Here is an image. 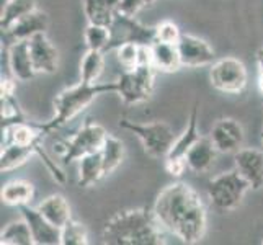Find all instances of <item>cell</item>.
Listing matches in <instances>:
<instances>
[{
  "mask_svg": "<svg viewBox=\"0 0 263 245\" xmlns=\"http://www.w3.org/2000/svg\"><path fill=\"white\" fill-rule=\"evenodd\" d=\"M139 44H134V43H126L121 44V46L116 48V58L118 62L123 66L124 70H129L138 67L139 64Z\"/></svg>",
  "mask_w": 263,
  "mask_h": 245,
  "instance_id": "obj_32",
  "label": "cell"
},
{
  "mask_svg": "<svg viewBox=\"0 0 263 245\" xmlns=\"http://www.w3.org/2000/svg\"><path fill=\"white\" fill-rule=\"evenodd\" d=\"M164 160H165V170L172 177H180L185 172V168H188L183 159H164Z\"/></svg>",
  "mask_w": 263,
  "mask_h": 245,
  "instance_id": "obj_35",
  "label": "cell"
},
{
  "mask_svg": "<svg viewBox=\"0 0 263 245\" xmlns=\"http://www.w3.org/2000/svg\"><path fill=\"white\" fill-rule=\"evenodd\" d=\"M120 126L123 129H128L129 133H133L141 141L147 156L154 159H165L177 139L172 126L165 121L134 123L123 118L120 121Z\"/></svg>",
  "mask_w": 263,
  "mask_h": 245,
  "instance_id": "obj_5",
  "label": "cell"
},
{
  "mask_svg": "<svg viewBox=\"0 0 263 245\" xmlns=\"http://www.w3.org/2000/svg\"><path fill=\"white\" fill-rule=\"evenodd\" d=\"M103 54H105L103 51L87 49V52L82 58V62H80V80L87 82V84L98 82L100 76L103 74V69H105Z\"/></svg>",
  "mask_w": 263,
  "mask_h": 245,
  "instance_id": "obj_28",
  "label": "cell"
},
{
  "mask_svg": "<svg viewBox=\"0 0 263 245\" xmlns=\"http://www.w3.org/2000/svg\"><path fill=\"white\" fill-rule=\"evenodd\" d=\"M108 134L110 133H106L102 124L92 123L90 120L85 121L84 126H80V129L70 139L62 141L61 160L64 163H70L82 159L87 154L102 150Z\"/></svg>",
  "mask_w": 263,
  "mask_h": 245,
  "instance_id": "obj_7",
  "label": "cell"
},
{
  "mask_svg": "<svg viewBox=\"0 0 263 245\" xmlns=\"http://www.w3.org/2000/svg\"><path fill=\"white\" fill-rule=\"evenodd\" d=\"M102 237L103 243L110 245H164L165 229L154 210L136 208L113 214L105 224Z\"/></svg>",
  "mask_w": 263,
  "mask_h": 245,
  "instance_id": "obj_2",
  "label": "cell"
},
{
  "mask_svg": "<svg viewBox=\"0 0 263 245\" xmlns=\"http://www.w3.org/2000/svg\"><path fill=\"white\" fill-rule=\"evenodd\" d=\"M217 149L213 144L211 138H201L193 144L190 150L185 156L186 167L195 172V174H203L208 168L213 165V162L216 160Z\"/></svg>",
  "mask_w": 263,
  "mask_h": 245,
  "instance_id": "obj_17",
  "label": "cell"
},
{
  "mask_svg": "<svg viewBox=\"0 0 263 245\" xmlns=\"http://www.w3.org/2000/svg\"><path fill=\"white\" fill-rule=\"evenodd\" d=\"M261 243H263V239H261Z\"/></svg>",
  "mask_w": 263,
  "mask_h": 245,
  "instance_id": "obj_40",
  "label": "cell"
},
{
  "mask_svg": "<svg viewBox=\"0 0 263 245\" xmlns=\"http://www.w3.org/2000/svg\"><path fill=\"white\" fill-rule=\"evenodd\" d=\"M258 90H260V93L263 95V74H258Z\"/></svg>",
  "mask_w": 263,
  "mask_h": 245,
  "instance_id": "obj_37",
  "label": "cell"
},
{
  "mask_svg": "<svg viewBox=\"0 0 263 245\" xmlns=\"http://www.w3.org/2000/svg\"><path fill=\"white\" fill-rule=\"evenodd\" d=\"M116 82H93V84H87V82L82 80L74 87L64 88L54 100V116L48 123L40 126L41 131L44 134L58 131L61 126L72 121L87 106L92 105L95 98L105 93H116Z\"/></svg>",
  "mask_w": 263,
  "mask_h": 245,
  "instance_id": "obj_3",
  "label": "cell"
},
{
  "mask_svg": "<svg viewBox=\"0 0 263 245\" xmlns=\"http://www.w3.org/2000/svg\"><path fill=\"white\" fill-rule=\"evenodd\" d=\"M159 222L167 232L186 245L201 242L208 228V213L201 196L183 181L167 185L154 204Z\"/></svg>",
  "mask_w": 263,
  "mask_h": 245,
  "instance_id": "obj_1",
  "label": "cell"
},
{
  "mask_svg": "<svg viewBox=\"0 0 263 245\" xmlns=\"http://www.w3.org/2000/svg\"><path fill=\"white\" fill-rule=\"evenodd\" d=\"M88 231L87 228L76 219H70L61 229V245H87Z\"/></svg>",
  "mask_w": 263,
  "mask_h": 245,
  "instance_id": "obj_31",
  "label": "cell"
},
{
  "mask_svg": "<svg viewBox=\"0 0 263 245\" xmlns=\"http://www.w3.org/2000/svg\"><path fill=\"white\" fill-rule=\"evenodd\" d=\"M30 54L36 74H54L59 67V51L46 33L34 34L28 40Z\"/></svg>",
  "mask_w": 263,
  "mask_h": 245,
  "instance_id": "obj_13",
  "label": "cell"
},
{
  "mask_svg": "<svg viewBox=\"0 0 263 245\" xmlns=\"http://www.w3.org/2000/svg\"><path fill=\"white\" fill-rule=\"evenodd\" d=\"M151 48H152V66L156 70L172 74V72H177L180 70V67H183L181 66L177 44L156 41Z\"/></svg>",
  "mask_w": 263,
  "mask_h": 245,
  "instance_id": "obj_20",
  "label": "cell"
},
{
  "mask_svg": "<svg viewBox=\"0 0 263 245\" xmlns=\"http://www.w3.org/2000/svg\"><path fill=\"white\" fill-rule=\"evenodd\" d=\"M8 69L12 72V77L20 82H30L34 76L36 70L31 61L28 40L23 41H12L8 46Z\"/></svg>",
  "mask_w": 263,
  "mask_h": 245,
  "instance_id": "obj_15",
  "label": "cell"
},
{
  "mask_svg": "<svg viewBox=\"0 0 263 245\" xmlns=\"http://www.w3.org/2000/svg\"><path fill=\"white\" fill-rule=\"evenodd\" d=\"M120 0H82L84 13L88 23L111 26Z\"/></svg>",
  "mask_w": 263,
  "mask_h": 245,
  "instance_id": "obj_22",
  "label": "cell"
},
{
  "mask_svg": "<svg viewBox=\"0 0 263 245\" xmlns=\"http://www.w3.org/2000/svg\"><path fill=\"white\" fill-rule=\"evenodd\" d=\"M38 211L54 224L56 228L62 229L72 219L70 204L62 195H51L38 204Z\"/></svg>",
  "mask_w": 263,
  "mask_h": 245,
  "instance_id": "obj_19",
  "label": "cell"
},
{
  "mask_svg": "<svg viewBox=\"0 0 263 245\" xmlns=\"http://www.w3.org/2000/svg\"><path fill=\"white\" fill-rule=\"evenodd\" d=\"M261 146H263V138H261Z\"/></svg>",
  "mask_w": 263,
  "mask_h": 245,
  "instance_id": "obj_39",
  "label": "cell"
},
{
  "mask_svg": "<svg viewBox=\"0 0 263 245\" xmlns=\"http://www.w3.org/2000/svg\"><path fill=\"white\" fill-rule=\"evenodd\" d=\"M250 190L249 181L234 168L210 180L206 192L214 210L228 213L237 210Z\"/></svg>",
  "mask_w": 263,
  "mask_h": 245,
  "instance_id": "obj_4",
  "label": "cell"
},
{
  "mask_svg": "<svg viewBox=\"0 0 263 245\" xmlns=\"http://www.w3.org/2000/svg\"><path fill=\"white\" fill-rule=\"evenodd\" d=\"M177 48L180 52L181 66L188 69L211 66L216 61L214 49L210 46V43L195 34H181Z\"/></svg>",
  "mask_w": 263,
  "mask_h": 245,
  "instance_id": "obj_10",
  "label": "cell"
},
{
  "mask_svg": "<svg viewBox=\"0 0 263 245\" xmlns=\"http://www.w3.org/2000/svg\"><path fill=\"white\" fill-rule=\"evenodd\" d=\"M49 26V16L48 13H44L41 10H33L28 15L22 16L20 20H16L10 30L5 31L8 36L12 38V41H23V40H30L34 34L40 33H46Z\"/></svg>",
  "mask_w": 263,
  "mask_h": 245,
  "instance_id": "obj_16",
  "label": "cell"
},
{
  "mask_svg": "<svg viewBox=\"0 0 263 245\" xmlns=\"http://www.w3.org/2000/svg\"><path fill=\"white\" fill-rule=\"evenodd\" d=\"M157 0H146V5H152V4H156Z\"/></svg>",
  "mask_w": 263,
  "mask_h": 245,
  "instance_id": "obj_38",
  "label": "cell"
},
{
  "mask_svg": "<svg viewBox=\"0 0 263 245\" xmlns=\"http://www.w3.org/2000/svg\"><path fill=\"white\" fill-rule=\"evenodd\" d=\"M34 149L28 146H20V144H2V152H0V170L12 172L18 167L25 165L31 156H34Z\"/></svg>",
  "mask_w": 263,
  "mask_h": 245,
  "instance_id": "obj_26",
  "label": "cell"
},
{
  "mask_svg": "<svg viewBox=\"0 0 263 245\" xmlns=\"http://www.w3.org/2000/svg\"><path fill=\"white\" fill-rule=\"evenodd\" d=\"M110 31L111 41L108 51L116 49L126 43H134L139 46H152L156 43V26H147L136 20V16H126L118 12L110 26Z\"/></svg>",
  "mask_w": 263,
  "mask_h": 245,
  "instance_id": "obj_9",
  "label": "cell"
},
{
  "mask_svg": "<svg viewBox=\"0 0 263 245\" xmlns=\"http://www.w3.org/2000/svg\"><path fill=\"white\" fill-rule=\"evenodd\" d=\"M36 10V0H2V10H0V28L8 31L10 26L20 20L22 16Z\"/></svg>",
  "mask_w": 263,
  "mask_h": 245,
  "instance_id": "obj_25",
  "label": "cell"
},
{
  "mask_svg": "<svg viewBox=\"0 0 263 245\" xmlns=\"http://www.w3.org/2000/svg\"><path fill=\"white\" fill-rule=\"evenodd\" d=\"M15 80L16 79H2L0 84V105H2V128L15 123L25 121V116L18 100L15 97Z\"/></svg>",
  "mask_w": 263,
  "mask_h": 245,
  "instance_id": "obj_18",
  "label": "cell"
},
{
  "mask_svg": "<svg viewBox=\"0 0 263 245\" xmlns=\"http://www.w3.org/2000/svg\"><path fill=\"white\" fill-rule=\"evenodd\" d=\"M235 170L249 181L253 192L263 188V150L253 147H242L235 152Z\"/></svg>",
  "mask_w": 263,
  "mask_h": 245,
  "instance_id": "obj_14",
  "label": "cell"
},
{
  "mask_svg": "<svg viewBox=\"0 0 263 245\" xmlns=\"http://www.w3.org/2000/svg\"><path fill=\"white\" fill-rule=\"evenodd\" d=\"M210 80L213 88H216L217 92L237 95L247 87L249 72L240 59L229 56L213 62L210 69Z\"/></svg>",
  "mask_w": 263,
  "mask_h": 245,
  "instance_id": "obj_8",
  "label": "cell"
},
{
  "mask_svg": "<svg viewBox=\"0 0 263 245\" xmlns=\"http://www.w3.org/2000/svg\"><path fill=\"white\" fill-rule=\"evenodd\" d=\"M84 40L87 44V49H97V51L106 52L108 46H110V41H111L110 26L88 23L84 31Z\"/></svg>",
  "mask_w": 263,
  "mask_h": 245,
  "instance_id": "obj_30",
  "label": "cell"
},
{
  "mask_svg": "<svg viewBox=\"0 0 263 245\" xmlns=\"http://www.w3.org/2000/svg\"><path fill=\"white\" fill-rule=\"evenodd\" d=\"M18 210H20L22 217L30 225L34 245H61V229L51 224L38 211V208L23 204Z\"/></svg>",
  "mask_w": 263,
  "mask_h": 245,
  "instance_id": "obj_12",
  "label": "cell"
},
{
  "mask_svg": "<svg viewBox=\"0 0 263 245\" xmlns=\"http://www.w3.org/2000/svg\"><path fill=\"white\" fill-rule=\"evenodd\" d=\"M0 243L2 245H34L30 225L23 217L8 222L0 232Z\"/></svg>",
  "mask_w": 263,
  "mask_h": 245,
  "instance_id": "obj_27",
  "label": "cell"
},
{
  "mask_svg": "<svg viewBox=\"0 0 263 245\" xmlns=\"http://www.w3.org/2000/svg\"><path fill=\"white\" fill-rule=\"evenodd\" d=\"M181 34L183 33L180 31L177 23L170 22V20H165V22L156 25V41L177 44L181 38Z\"/></svg>",
  "mask_w": 263,
  "mask_h": 245,
  "instance_id": "obj_33",
  "label": "cell"
},
{
  "mask_svg": "<svg viewBox=\"0 0 263 245\" xmlns=\"http://www.w3.org/2000/svg\"><path fill=\"white\" fill-rule=\"evenodd\" d=\"M146 5V0H120L118 4V13L126 16H136Z\"/></svg>",
  "mask_w": 263,
  "mask_h": 245,
  "instance_id": "obj_34",
  "label": "cell"
},
{
  "mask_svg": "<svg viewBox=\"0 0 263 245\" xmlns=\"http://www.w3.org/2000/svg\"><path fill=\"white\" fill-rule=\"evenodd\" d=\"M198 139H199V133H198V106L195 105L193 110H192V115H190L186 129L175 139L174 146H172L168 156L165 159H183L185 160L186 152L190 150V147H192Z\"/></svg>",
  "mask_w": 263,
  "mask_h": 245,
  "instance_id": "obj_24",
  "label": "cell"
},
{
  "mask_svg": "<svg viewBox=\"0 0 263 245\" xmlns=\"http://www.w3.org/2000/svg\"><path fill=\"white\" fill-rule=\"evenodd\" d=\"M34 195V186L26 180H12L5 183L0 190V199L7 206L20 208L23 204H30Z\"/></svg>",
  "mask_w": 263,
  "mask_h": 245,
  "instance_id": "obj_23",
  "label": "cell"
},
{
  "mask_svg": "<svg viewBox=\"0 0 263 245\" xmlns=\"http://www.w3.org/2000/svg\"><path fill=\"white\" fill-rule=\"evenodd\" d=\"M103 177L106 175H105L102 150L87 154L82 159H79V180H77L79 186L88 188L98 183Z\"/></svg>",
  "mask_w": 263,
  "mask_h": 245,
  "instance_id": "obj_21",
  "label": "cell"
},
{
  "mask_svg": "<svg viewBox=\"0 0 263 245\" xmlns=\"http://www.w3.org/2000/svg\"><path fill=\"white\" fill-rule=\"evenodd\" d=\"M255 62L258 67V74H263V48H258L255 52Z\"/></svg>",
  "mask_w": 263,
  "mask_h": 245,
  "instance_id": "obj_36",
  "label": "cell"
},
{
  "mask_svg": "<svg viewBox=\"0 0 263 245\" xmlns=\"http://www.w3.org/2000/svg\"><path fill=\"white\" fill-rule=\"evenodd\" d=\"M154 66H138L134 69L124 70L116 80V95L126 105H138L151 100L154 93V79H156Z\"/></svg>",
  "mask_w": 263,
  "mask_h": 245,
  "instance_id": "obj_6",
  "label": "cell"
},
{
  "mask_svg": "<svg viewBox=\"0 0 263 245\" xmlns=\"http://www.w3.org/2000/svg\"><path fill=\"white\" fill-rule=\"evenodd\" d=\"M210 138L221 154H235L243 147L246 133L242 124L234 118H222L213 126Z\"/></svg>",
  "mask_w": 263,
  "mask_h": 245,
  "instance_id": "obj_11",
  "label": "cell"
},
{
  "mask_svg": "<svg viewBox=\"0 0 263 245\" xmlns=\"http://www.w3.org/2000/svg\"><path fill=\"white\" fill-rule=\"evenodd\" d=\"M102 157H103V167L105 175H110L121 165L124 160V144L113 134L106 136V141L102 147Z\"/></svg>",
  "mask_w": 263,
  "mask_h": 245,
  "instance_id": "obj_29",
  "label": "cell"
}]
</instances>
